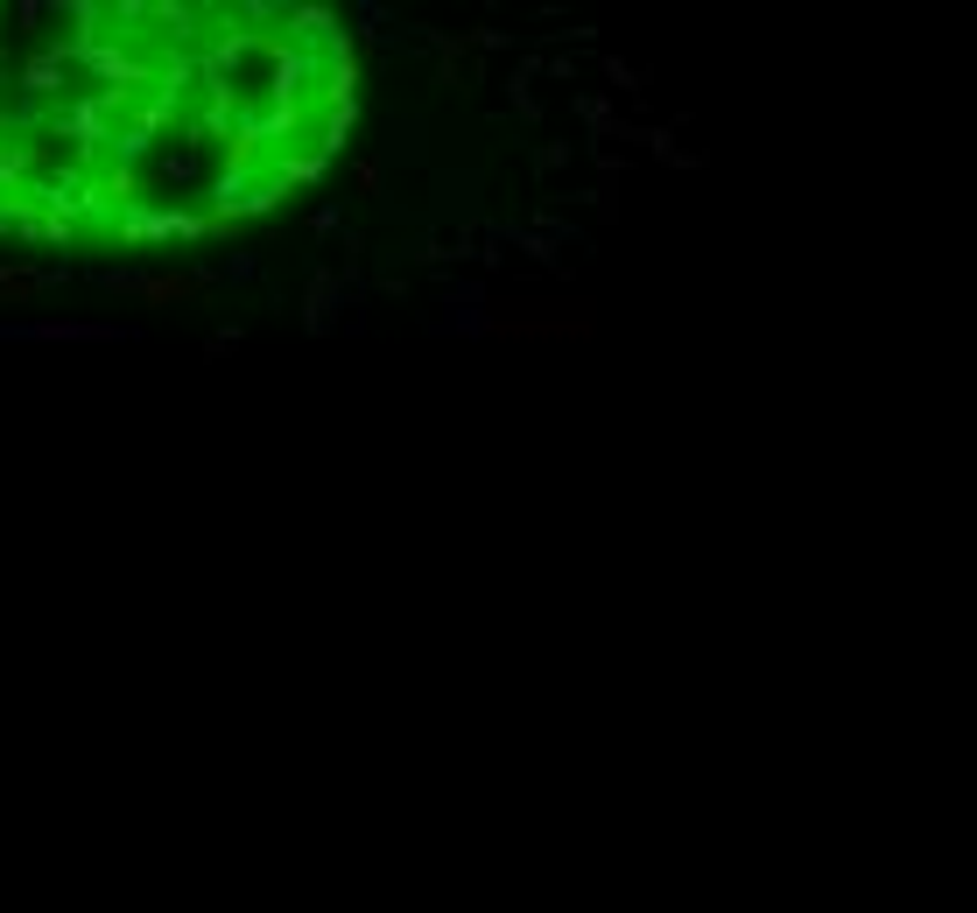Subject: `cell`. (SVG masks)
I'll return each instance as SVG.
<instances>
[{
	"label": "cell",
	"instance_id": "1",
	"mask_svg": "<svg viewBox=\"0 0 977 913\" xmlns=\"http://www.w3.org/2000/svg\"><path fill=\"white\" fill-rule=\"evenodd\" d=\"M352 113L323 8H0V232L71 253L240 232L317 183Z\"/></svg>",
	"mask_w": 977,
	"mask_h": 913
}]
</instances>
